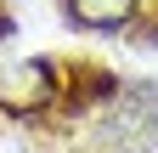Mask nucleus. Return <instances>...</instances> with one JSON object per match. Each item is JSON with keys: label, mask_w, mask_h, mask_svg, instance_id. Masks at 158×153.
<instances>
[{"label": "nucleus", "mask_w": 158, "mask_h": 153, "mask_svg": "<svg viewBox=\"0 0 158 153\" xmlns=\"http://www.w3.org/2000/svg\"><path fill=\"white\" fill-rule=\"evenodd\" d=\"M51 97H56V68L45 63V57H23V63L0 68V113L34 119Z\"/></svg>", "instance_id": "nucleus-1"}, {"label": "nucleus", "mask_w": 158, "mask_h": 153, "mask_svg": "<svg viewBox=\"0 0 158 153\" xmlns=\"http://www.w3.org/2000/svg\"><path fill=\"white\" fill-rule=\"evenodd\" d=\"M141 0H62V17L73 28H90V34H118L135 23Z\"/></svg>", "instance_id": "nucleus-2"}]
</instances>
